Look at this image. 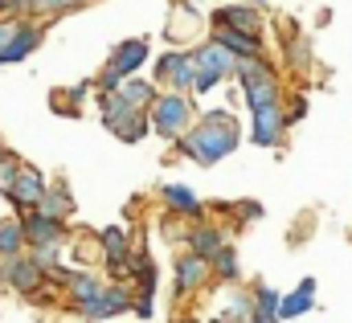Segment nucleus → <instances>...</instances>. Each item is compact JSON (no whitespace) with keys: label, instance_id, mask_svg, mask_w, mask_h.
<instances>
[{"label":"nucleus","instance_id":"nucleus-18","mask_svg":"<svg viewBox=\"0 0 352 323\" xmlns=\"http://www.w3.org/2000/svg\"><path fill=\"white\" fill-rule=\"evenodd\" d=\"M221 249H226V234H221L217 225H197V230H188V254L213 262Z\"/></svg>","mask_w":352,"mask_h":323},{"label":"nucleus","instance_id":"nucleus-16","mask_svg":"<svg viewBox=\"0 0 352 323\" xmlns=\"http://www.w3.org/2000/svg\"><path fill=\"white\" fill-rule=\"evenodd\" d=\"M209 41H217L221 49H230L238 62H250V58H263V37H246V33H234V29H213Z\"/></svg>","mask_w":352,"mask_h":323},{"label":"nucleus","instance_id":"nucleus-22","mask_svg":"<svg viewBox=\"0 0 352 323\" xmlns=\"http://www.w3.org/2000/svg\"><path fill=\"white\" fill-rule=\"evenodd\" d=\"M25 221L21 217H0V258H21L25 249Z\"/></svg>","mask_w":352,"mask_h":323},{"label":"nucleus","instance_id":"nucleus-20","mask_svg":"<svg viewBox=\"0 0 352 323\" xmlns=\"http://www.w3.org/2000/svg\"><path fill=\"white\" fill-rule=\"evenodd\" d=\"M160 201H164L173 213H180V217H201V209H205L201 197H197L188 184H164V188H160Z\"/></svg>","mask_w":352,"mask_h":323},{"label":"nucleus","instance_id":"nucleus-28","mask_svg":"<svg viewBox=\"0 0 352 323\" xmlns=\"http://www.w3.org/2000/svg\"><path fill=\"white\" fill-rule=\"evenodd\" d=\"M78 4H87V0H29V8H33L37 16H58V12L78 8Z\"/></svg>","mask_w":352,"mask_h":323},{"label":"nucleus","instance_id":"nucleus-6","mask_svg":"<svg viewBox=\"0 0 352 323\" xmlns=\"http://www.w3.org/2000/svg\"><path fill=\"white\" fill-rule=\"evenodd\" d=\"M152 70H156V82H168V86H173V94H192V90H197L192 58H188V54H180V49L160 54V58L152 62Z\"/></svg>","mask_w":352,"mask_h":323},{"label":"nucleus","instance_id":"nucleus-10","mask_svg":"<svg viewBox=\"0 0 352 323\" xmlns=\"http://www.w3.org/2000/svg\"><path fill=\"white\" fill-rule=\"evenodd\" d=\"M287 111L283 107H266V111H254V127H250V140L258 148H278L283 135H287Z\"/></svg>","mask_w":352,"mask_h":323},{"label":"nucleus","instance_id":"nucleus-1","mask_svg":"<svg viewBox=\"0 0 352 323\" xmlns=\"http://www.w3.org/2000/svg\"><path fill=\"white\" fill-rule=\"evenodd\" d=\"M242 144V131H238V119L230 115V111H205L197 123H192V131L176 144L188 160H197V164H217V160H226L234 148Z\"/></svg>","mask_w":352,"mask_h":323},{"label":"nucleus","instance_id":"nucleus-35","mask_svg":"<svg viewBox=\"0 0 352 323\" xmlns=\"http://www.w3.org/2000/svg\"><path fill=\"white\" fill-rule=\"evenodd\" d=\"M254 4H263V0H254Z\"/></svg>","mask_w":352,"mask_h":323},{"label":"nucleus","instance_id":"nucleus-4","mask_svg":"<svg viewBox=\"0 0 352 323\" xmlns=\"http://www.w3.org/2000/svg\"><path fill=\"white\" fill-rule=\"evenodd\" d=\"M144 62H152V45H148L144 37H131V41L115 45V54L107 58V66H102V74H98V94H115L123 82L135 78V70H140Z\"/></svg>","mask_w":352,"mask_h":323},{"label":"nucleus","instance_id":"nucleus-31","mask_svg":"<svg viewBox=\"0 0 352 323\" xmlns=\"http://www.w3.org/2000/svg\"><path fill=\"white\" fill-rule=\"evenodd\" d=\"M0 12L16 16V12H29V0H0Z\"/></svg>","mask_w":352,"mask_h":323},{"label":"nucleus","instance_id":"nucleus-25","mask_svg":"<svg viewBox=\"0 0 352 323\" xmlns=\"http://www.w3.org/2000/svg\"><path fill=\"white\" fill-rule=\"evenodd\" d=\"M70 209H74V201H70L66 184H50V192H45V201H41V213H50V217L66 221V217H70Z\"/></svg>","mask_w":352,"mask_h":323},{"label":"nucleus","instance_id":"nucleus-33","mask_svg":"<svg viewBox=\"0 0 352 323\" xmlns=\"http://www.w3.org/2000/svg\"><path fill=\"white\" fill-rule=\"evenodd\" d=\"M246 323H274V320H266V315H250Z\"/></svg>","mask_w":352,"mask_h":323},{"label":"nucleus","instance_id":"nucleus-12","mask_svg":"<svg viewBox=\"0 0 352 323\" xmlns=\"http://www.w3.org/2000/svg\"><path fill=\"white\" fill-rule=\"evenodd\" d=\"M41 21H25L21 16V25H16V33H12V41L4 45V54H0V66H12V62H25L37 45H41Z\"/></svg>","mask_w":352,"mask_h":323},{"label":"nucleus","instance_id":"nucleus-13","mask_svg":"<svg viewBox=\"0 0 352 323\" xmlns=\"http://www.w3.org/2000/svg\"><path fill=\"white\" fill-rule=\"evenodd\" d=\"M21 221H25V242H29V249H33V245H54V242H62V238H66V225H62L58 217L41 213V209L25 213Z\"/></svg>","mask_w":352,"mask_h":323},{"label":"nucleus","instance_id":"nucleus-9","mask_svg":"<svg viewBox=\"0 0 352 323\" xmlns=\"http://www.w3.org/2000/svg\"><path fill=\"white\" fill-rule=\"evenodd\" d=\"M45 192H50V184H45V176L37 172V168H21V176H16V184H12V192H8V201L12 205H21L25 213H33V209H41V201H45Z\"/></svg>","mask_w":352,"mask_h":323},{"label":"nucleus","instance_id":"nucleus-17","mask_svg":"<svg viewBox=\"0 0 352 323\" xmlns=\"http://www.w3.org/2000/svg\"><path fill=\"white\" fill-rule=\"evenodd\" d=\"M115 98H119L127 111H135V115H148V111H152V102H156L160 94H156V86H152V82L131 78V82H123V86L115 90Z\"/></svg>","mask_w":352,"mask_h":323},{"label":"nucleus","instance_id":"nucleus-21","mask_svg":"<svg viewBox=\"0 0 352 323\" xmlns=\"http://www.w3.org/2000/svg\"><path fill=\"white\" fill-rule=\"evenodd\" d=\"M201 29V16H197V8L188 4V0H176L173 4V16H168V41H188L192 33Z\"/></svg>","mask_w":352,"mask_h":323},{"label":"nucleus","instance_id":"nucleus-5","mask_svg":"<svg viewBox=\"0 0 352 323\" xmlns=\"http://www.w3.org/2000/svg\"><path fill=\"white\" fill-rule=\"evenodd\" d=\"M188 58H192V70H197V90L192 94H209L213 86L234 78V70H238V58L230 49H221L217 41H201Z\"/></svg>","mask_w":352,"mask_h":323},{"label":"nucleus","instance_id":"nucleus-23","mask_svg":"<svg viewBox=\"0 0 352 323\" xmlns=\"http://www.w3.org/2000/svg\"><path fill=\"white\" fill-rule=\"evenodd\" d=\"M102 258H107V266H123V258H127V230L123 225L102 230Z\"/></svg>","mask_w":352,"mask_h":323},{"label":"nucleus","instance_id":"nucleus-2","mask_svg":"<svg viewBox=\"0 0 352 323\" xmlns=\"http://www.w3.org/2000/svg\"><path fill=\"white\" fill-rule=\"evenodd\" d=\"M234 78L242 82V94H246L250 115H254V111H266V107H283V86H278V74H274L270 62H263V58L238 62Z\"/></svg>","mask_w":352,"mask_h":323},{"label":"nucleus","instance_id":"nucleus-19","mask_svg":"<svg viewBox=\"0 0 352 323\" xmlns=\"http://www.w3.org/2000/svg\"><path fill=\"white\" fill-rule=\"evenodd\" d=\"M316 307V278H303L291 295H283V307H278V320H299Z\"/></svg>","mask_w":352,"mask_h":323},{"label":"nucleus","instance_id":"nucleus-30","mask_svg":"<svg viewBox=\"0 0 352 323\" xmlns=\"http://www.w3.org/2000/svg\"><path fill=\"white\" fill-rule=\"evenodd\" d=\"M303 115H307V98H303V94H299V98H295V102H291V111H287V123H299V119H303Z\"/></svg>","mask_w":352,"mask_h":323},{"label":"nucleus","instance_id":"nucleus-34","mask_svg":"<svg viewBox=\"0 0 352 323\" xmlns=\"http://www.w3.org/2000/svg\"><path fill=\"white\" fill-rule=\"evenodd\" d=\"M209 323H226V320H209Z\"/></svg>","mask_w":352,"mask_h":323},{"label":"nucleus","instance_id":"nucleus-27","mask_svg":"<svg viewBox=\"0 0 352 323\" xmlns=\"http://www.w3.org/2000/svg\"><path fill=\"white\" fill-rule=\"evenodd\" d=\"M21 168H25V164L16 160V156H8V152L0 156V197H8V192H12V184H16V176H21Z\"/></svg>","mask_w":352,"mask_h":323},{"label":"nucleus","instance_id":"nucleus-3","mask_svg":"<svg viewBox=\"0 0 352 323\" xmlns=\"http://www.w3.org/2000/svg\"><path fill=\"white\" fill-rule=\"evenodd\" d=\"M148 123H152V131L160 135V140H168V144H180L188 131H192V98L188 94H160L156 102H152V111H148Z\"/></svg>","mask_w":352,"mask_h":323},{"label":"nucleus","instance_id":"nucleus-32","mask_svg":"<svg viewBox=\"0 0 352 323\" xmlns=\"http://www.w3.org/2000/svg\"><path fill=\"white\" fill-rule=\"evenodd\" d=\"M173 323H201V320H192V315H176Z\"/></svg>","mask_w":352,"mask_h":323},{"label":"nucleus","instance_id":"nucleus-11","mask_svg":"<svg viewBox=\"0 0 352 323\" xmlns=\"http://www.w3.org/2000/svg\"><path fill=\"white\" fill-rule=\"evenodd\" d=\"M209 274H213V266H209L205 258L180 254V258H176V299H188L192 291H201V287L209 282Z\"/></svg>","mask_w":352,"mask_h":323},{"label":"nucleus","instance_id":"nucleus-36","mask_svg":"<svg viewBox=\"0 0 352 323\" xmlns=\"http://www.w3.org/2000/svg\"><path fill=\"white\" fill-rule=\"evenodd\" d=\"M0 156H4V152H0Z\"/></svg>","mask_w":352,"mask_h":323},{"label":"nucleus","instance_id":"nucleus-15","mask_svg":"<svg viewBox=\"0 0 352 323\" xmlns=\"http://www.w3.org/2000/svg\"><path fill=\"white\" fill-rule=\"evenodd\" d=\"M54 278L66 287V295L74 299V307H82V303H90L98 291H102V282L90 274V270H54Z\"/></svg>","mask_w":352,"mask_h":323},{"label":"nucleus","instance_id":"nucleus-24","mask_svg":"<svg viewBox=\"0 0 352 323\" xmlns=\"http://www.w3.org/2000/svg\"><path fill=\"white\" fill-rule=\"evenodd\" d=\"M250 299H254V315H266V320H274V323H278V307H283V295H278L274 287L258 282V287L250 291Z\"/></svg>","mask_w":352,"mask_h":323},{"label":"nucleus","instance_id":"nucleus-29","mask_svg":"<svg viewBox=\"0 0 352 323\" xmlns=\"http://www.w3.org/2000/svg\"><path fill=\"white\" fill-rule=\"evenodd\" d=\"M58 254H62V242H54V245H33V249H29V258H33L41 270H62V266H58Z\"/></svg>","mask_w":352,"mask_h":323},{"label":"nucleus","instance_id":"nucleus-8","mask_svg":"<svg viewBox=\"0 0 352 323\" xmlns=\"http://www.w3.org/2000/svg\"><path fill=\"white\" fill-rule=\"evenodd\" d=\"M213 29H234V33H246V37H263V16L250 4H226V8L213 12Z\"/></svg>","mask_w":352,"mask_h":323},{"label":"nucleus","instance_id":"nucleus-14","mask_svg":"<svg viewBox=\"0 0 352 323\" xmlns=\"http://www.w3.org/2000/svg\"><path fill=\"white\" fill-rule=\"evenodd\" d=\"M4 278H8V287H12V291H21V295H33V291H41V287H45V270H41L33 258H8Z\"/></svg>","mask_w":352,"mask_h":323},{"label":"nucleus","instance_id":"nucleus-26","mask_svg":"<svg viewBox=\"0 0 352 323\" xmlns=\"http://www.w3.org/2000/svg\"><path fill=\"white\" fill-rule=\"evenodd\" d=\"M209 266H213V274H217V278H226V282H238V274H242V266H238V254H234V245H226V249H221V254H217V258H213Z\"/></svg>","mask_w":352,"mask_h":323},{"label":"nucleus","instance_id":"nucleus-7","mask_svg":"<svg viewBox=\"0 0 352 323\" xmlns=\"http://www.w3.org/2000/svg\"><path fill=\"white\" fill-rule=\"evenodd\" d=\"M131 307H135L131 291L115 282V287H102V291H98L90 303H82V307H78V315L98 323V320H111V315H123V311H131Z\"/></svg>","mask_w":352,"mask_h":323}]
</instances>
